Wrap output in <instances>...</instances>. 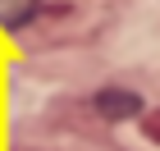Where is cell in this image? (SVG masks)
I'll return each mask as SVG.
<instances>
[{
	"mask_svg": "<svg viewBox=\"0 0 160 151\" xmlns=\"http://www.w3.org/2000/svg\"><path fill=\"white\" fill-rule=\"evenodd\" d=\"M142 133H147V138H151V142L160 147V110H151L147 119H142Z\"/></svg>",
	"mask_w": 160,
	"mask_h": 151,
	"instance_id": "3957f363",
	"label": "cell"
},
{
	"mask_svg": "<svg viewBox=\"0 0 160 151\" xmlns=\"http://www.w3.org/2000/svg\"><path fill=\"white\" fill-rule=\"evenodd\" d=\"M96 110L105 114V119H128V114L142 110V101H137V92H119V87H110V92H96Z\"/></svg>",
	"mask_w": 160,
	"mask_h": 151,
	"instance_id": "6da1fadb",
	"label": "cell"
},
{
	"mask_svg": "<svg viewBox=\"0 0 160 151\" xmlns=\"http://www.w3.org/2000/svg\"><path fill=\"white\" fill-rule=\"evenodd\" d=\"M37 14V0H0V28H18Z\"/></svg>",
	"mask_w": 160,
	"mask_h": 151,
	"instance_id": "7a4b0ae2",
	"label": "cell"
}]
</instances>
